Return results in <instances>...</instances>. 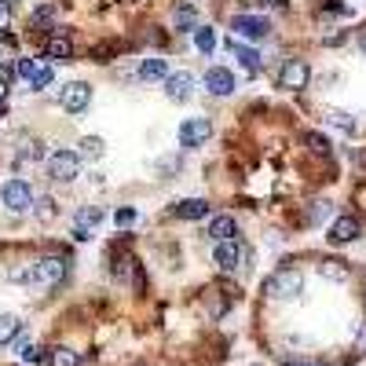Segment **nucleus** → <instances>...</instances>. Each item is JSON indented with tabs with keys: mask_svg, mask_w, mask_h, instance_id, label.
Wrapping results in <instances>:
<instances>
[{
	"mask_svg": "<svg viewBox=\"0 0 366 366\" xmlns=\"http://www.w3.org/2000/svg\"><path fill=\"white\" fill-rule=\"evenodd\" d=\"M264 293L271 300H293L304 293V274H300L297 268H279L271 274V279L264 282Z\"/></svg>",
	"mask_w": 366,
	"mask_h": 366,
	"instance_id": "nucleus-1",
	"label": "nucleus"
},
{
	"mask_svg": "<svg viewBox=\"0 0 366 366\" xmlns=\"http://www.w3.org/2000/svg\"><path fill=\"white\" fill-rule=\"evenodd\" d=\"M48 176L55 183H73L81 176V154L77 150H55L48 158Z\"/></svg>",
	"mask_w": 366,
	"mask_h": 366,
	"instance_id": "nucleus-2",
	"label": "nucleus"
},
{
	"mask_svg": "<svg viewBox=\"0 0 366 366\" xmlns=\"http://www.w3.org/2000/svg\"><path fill=\"white\" fill-rule=\"evenodd\" d=\"M311 81V67H308V59H286L282 62V70H279V88L282 92H300V88H308Z\"/></svg>",
	"mask_w": 366,
	"mask_h": 366,
	"instance_id": "nucleus-3",
	"label": "nucleus"
},
{
	"mask_svg": "<svg viewBox=\"0 0 366 366\" xmlns=\"http://www.w3.org/2000/svg\"><path fill=\"white\" fill-rule=\"evenodd\" d=\"M0 202H4L8 213H26V209H33V191L26 180H8L4 187H0Z\"/></svg>",
	"mask_w": 366,
	"mask_h": 366,
	"instance_id": "nucleus-4",
	"label": "nucleus"
},
{
	"mask_svg": "<svg viewBox=\"0 0 366 366\" xmlns=\"http://www.w3.org/2000/svg\"><path fill=\"white\" fill-rule=\"evenodd\" d=\"M209 139H213V121H209V117H187V121L180 125V147L183 150H194Z\"/></svg>",
	"mask_w": 366,
	"mask_h": 366,
	"instance_id": "nucleus-5",
	"label": "nucleus"
},
{
	"mask_svg": "<svg viewBox=\"0 0 366 366\" xmlns=\"http://www.w3.org/2000/svg\"><path fill=\"white\" fill-rule=\"evenodd\" d=\"M88 103H92V88L85 81H70V85L59 88V107L67 114H85Z\"/></svg>",
	"mask_w": 366,
	"mask_h": 366,
	"instance_id": "nucleus-6",
	"label": "nucleus"
},
{
	"mask_svg": "<svg viewBox=\"0 0 366 366\" xmlns=\"http://www.w3.org/2000/svg\"><path fill=\"white\" fill-rule=\"evenodd\" d=\"M231 30H234V37H242V41H264L271 26H268V19H260V15H234Z\"/></svg>",
	"mask_w": 366,
	"mask_h": 366,
	"instance_id": "nucleus-7",
	"label": "nucleus"
},
{
	"mask_svg": "<svg viewBox=\"0 0 366 366\" xmlns=\"http://www.w3.org/2000/svg\"><path fill=\"white\" fill-rule=\"evenodd\" d=\"M62 279H67V256L37 260V282H41V286H59Z\"/></svg>",
	"mask_w": 366,
	"mask_h": 366,
	"instance_id": "nucleus-8",
	"label": "nucleus"
},
{
	"mask_svg": "<svg viewBox=\"0 0 366 366\" xmlns=\"http://www.w3.org/2000/svg\"><path fill=\"white\" fill-rule=\"evenodd\" d=\"M205 92H209V96H220V99L231 96V92H234V73L224 70V67H209L205 70Z\"/></svg>",
	"mask_w": 366,
	"mask_h": 366,
	"instance_id": "nucleus-9",
	"label": "nucleus"
},
{
	"mask_svg": "<svg viewBox=\"0 0 366 366\" xmlns=\"http://www.w3.org/2000/svg\"><path fill=\"white\" fill-rule=\"evenodd\" d=\"M359 220L356 216H337L333 224H330V234H326V238L330 242H337V245H348V242H356L359 238Z\"/></svg>",
	"mask_w": 366,
	"mask_h": 366,
	"instance_id": "nucleus-10",
	"label": "nucleus"
},
{
	"mask_svg": "<svg viewBox=\"0 0 366 366\" xmlns=\"http://www.w3.org/2000/svg\"><path fill=\"white\" fill-rule=\"evenodd\" d=\"M99 220H103V209L99 205H85L81 213L73 216V238H92V231L99 227Z\"/></svg>",
	"mask_w": 366,
	"mask_h": 366,
	"instance_id": "nucleus-11",
	"label": "nucleus"
},
{
	"mask_svg": "<svg viewBox=\"0 0 366 366\" xmlns=\"http://www.w3.org/2000/svg\"><path fill=\"white\" fill-rule=\"evenodd\" d=\"M165 96L173 99V103H187L194 96V77L191 73H173L165 81Z\"/></svg>",
	"mask_w": 366,
	"mask_h": 366,
	"instance_id": "nucleus-12",
	"label": "nucleus"
},
{
	"mask_svg": "<svg viewBox=\"0 0 366 366\" xmlns=\"http://www.w3.org/2000/svg\"><path fill=\"white\" fill-rule=\"evenodd\" d=\"M213 260H216V268L220 271H234L238 268V260H242V250H238V242H216V250H213Z\"/></svg>",
	"mask_w": 366,
	"mask_h": 366,
	"instance_id": "nucleus-13",
	"label": "nucleus"
},
{
	"mask_svg": "<svg viewBox=\"0 0 366 366\" xmlns=\"http://www.w3.org/2000/svg\"><path fill=\"white\" fill-rule=\"evenodd\" d=\"M234 234H238V224H234V216L220 213V216L209 220V238H213V242H231Z\"/></svg>",
	"mask_w": 366,
	"mask_h": 366,
	"instance_id": "nucleus-14",
	"label": "nucleus"
},
{
	"mask_svg": "<svg viewBox=\"0 0 366 366\" xmlns=\"http://www.w3.org/2000/svg\"><path fill=\"white\" fill-rule=\"evenodd\" d=\"M173 213H176L180 220H202V216L213 213V205H209L205 198H183V202H176Z\"/></svg>",
	"mask_w": 366,
	"mask_h": 366,
	"instance_id": "nucleus-15",
	"label": "nucleus"
},
{
	"mask_svg": "<svg viewBox=\"0 0 366 366\" xmlns=\"http://www.w3.org/2000/svg\"><path fill=\"white\" fill-rule=\"evenodd\" d=\"M44 55L51 62H70L73 55V44H70V37H62V33H51L48 37V44H44Z\"/></svg>",
	"mask_w": 366,
	"mask_h": 366,
	"instance_id": "nucleus-16",
	"label": "nucleus"
},
{
	"mask_svg": "<svg viewBox=\"0 0 366 366\" xmlns=\"http://www.w3.org/2000/svg\"><path fill=\"white\" fill-rule=\"evenodd\" d=\"M139 77L143 81H168V59H162V55H150V59H143L139 62Z\"/></svg>",
	"mask_w": 366,
	"mask_h": 366,
	"instance_id": "nucleus-17",
	"label": "nucleus"
},
{
	"mask_svg": "<svg viewBox=\"0 0 366 366\" xmlns=\"http://www.w3.org/2000/svg\"><path fill=\"white\" fill-rule=\"evenodd\" d=\"M231 51H234V59H238V67H242L245 73H260V55H256L253 48H245L238 37L231 41Z\"/></svg>",
	"mask_w": 366,
	"mask_h": 366,
	"instance_id": "nucleus-18",
	"label": "nucleus"
},
{
	"mask_svg": "<svg viewBox=\"0 0 366 366\" xmlns=\"http://www.w3.org/2000/svg\"><path fill=\"white\" fill-rule=\"evenodd\" d=\"M48 366H81V351H73L67 345H55V348H48Z\"/></svg>",
	"mask_w": 366,
	"mask_h": 366,
	"instance_id": "nucleus-19",
	"label": "nucleus"
},
{
	"mask_svg": "<svg viewBox=\"0 0 366 366\" xmlns=\"http://www.w3.org/2000/svg\"><path fill=\"white\" fill-rule=\"evenodd\" d=\"M194 48H198L202 55H213L220 48V37H216L213 26H198V30H194Z\"/></svg>",
	"mask_w": 366,
	"mask_h": 366,
	"instance_id": "nucleus-20",
	"label": "nucleus"
},
{
	"mask_svg": "<svg viewBox=\"0 0 366 366\" xmlns=\"http://www.w3.org/2000/svg\"><path fill=\"white\" fill-rule=\"evenodd\" d=\"M51 81H55V70H51V62L37 59V67H33V73H30V88L41 92V88H48Z\"/></svg>",
	"mask_w": 366,
	"mask_h": 366,
	"instance_id": "nucleus-21",
	"label": "nucleus"
},
{
	"mask_svg": "<svg viewBox=\"0 0 366 366\" xmlns=\"http://www.w3.org/2000/svg\"><path fill=\"white\" fill-rule=\"evenodd\" d=\"M319 274H322V279H333V282H348V264H345V260H322V264H319Z\"/></svg>",
	"mask_w": 366,
	"mask_h": 366,
	"instance_id": "nucleus-22",
	"label": "nucleus"
},
{
	"mask_svg": "<svg viewBox=\"0 0 366 366\" xmlns=\"http://www.w3.org/2000/svg\"><path fill=\"white\" fill-rule=\"evenodd\" d=\"M103 150H107V143H103L99 136H85L81 139V162H99Z\"/></svg>",
	"mask_w": 366,
	"mask_h": 366,
	"instance_id": "nucleus-23",
	"label": "nucleus"
},
{
	"mask_svg": "<svg viewBox=\"0 0 366 366\" xmlns=\"http://www.w3.org/2000/svg\"><path fill=\"white\" fill-rule=\"evenodd\" d=\"M19 330H22L19 315H0V348L15 341V337H19Z\"/></svg>",
	"mask_w": 366,
	"mask_h": 366,
	"instance_id": "nucleus-24",
	"label": "nucleus"
},
{
	"mask_svg": "<svg viewBox=\"0 0 366 366\" xmlns=\"http://www.w3.org/2000/svg\"><path fill=\"white\" fill-rule=\"evenodd\" d=\"M326 121H330L333 128H341V132H356V128H359V121H356V117H351L348 110H330V114H326Z\"/></svg>",
	"mask_w": 366,
	"mask_h": 366,
	"instance_id": "nucleus-25",
	"label": "nucleus"
},
{
	"mask_svg": "<svg viewBox=\"0 0 366 366\" xmlns=\"http://www.w3.org/2000/svg\"><path fill=\"white\" fill-rule=\"evenodd\" d=\"M19 359L22 363H41V359H48V351L33 341H19Z\"/></svg>",
	"mask_w": 366,
	"mask_h": 366,
	"instance_id": "nucleus-26",
	"label": "nucleus"
},
{
	"mask_svg": "<svg viewBox=\"0 0 366 366\" xmlns=\"http://www.w3.org/2000/svg\"><path fill=\"white\" fill-rule=\"evenodd\" d=\"M300 139L308 143V150H311V154H330V150H333V143L326 139V136H319V132H304Z\"/></svg>",
	"mask_w": 366,
	"mask_h": 366,
	"instance_id": "nucleus-27",
	"label": "nucleus"
},
{
	"mask_svg": "<svg viewBox=\"0 0 366 366\" xmlns=\"http://www.w3.org/2000/svg\"><path fill=\"white\" fill-rule=\"evenodd\" d=\"M176 26L180 30H198V15H194V8H176Z\"/></svg>",
	"mask_w": 366,
	"mask_h": 366,
	"instance_id": "nucleus-28",
	"label": "nucleus"
},
{
	"mask_svg": "<svg viewBox=\"0 0 366 366\" xmlns=\"http://www.w3.org/2000/svg\"><path fill=\"white\" fill-rule=\"evenodd\" d=\"M41 139H30V143H22V150H19V165H26V162H37L41 158Z\"/></svg>",
	"mask_w": 366,
	"mask_h": 366,
	"instance_id": "nucleus-29",
	"label": "nucleus"
},
{
	"mask_svg": "<svg viewBox=\"0 0 366 366\" xmlns=\"http://www.w3.org/2000/svg\"><path fill=\"white\" fill-rule=\"evenodd\" d=\"M51 19H55V8H51V4H44V8L33 11V26H48Z\"/></svg>",
	"mask_w": 366,
	"mask_h": 366,
	"instance_id": "nucleus-30",
	"label": "nucleus"
},
{
	"mask_svg": "<svg viewBox=\"0 0 366 366\" xmlns=\"http://www.w3.org/2000/svg\"><path fill=\"white\" fill-rule=\"evenodd\" d=\"M132 220H136V209H117V213H114V224L117 227H128Z\"/></svg>",
	"mask_w": 366,
	"mask_h": 366,
	"instance_id": "nucleus-31",
	"label": "nucleus"
},
{
	"mask_svg": "<svg viewBox=\"0 0 366 366\" xmlns=\"http://www.w3.org/2000/svg\"><path fill=\"white\" fill-rule=\"evenodd\" d=\"M37 216H41V220H51V216H55V202H51V198H41V202H37Z\"/></svg>",
	"mask_w": 366,
	"mask_h": 366,
	"instance_id": "nucleus-32",
	"label": "nucleus"
},
{
	"mask_svg": "<svg viewBox=\"0 0 366 366\" xmlns=\"http://www.w3.org/2000/svg\"><path fill=\"white\" fill-rule=\"evenodd\" d=\"M11 22V0H0V30H8Z\"/></svg>",
	"mask_w": 366,
	"mask_h": 366,
	"instance_id": "nucleus-33",
	"label": "nucleus"
},
{
	"mask_svg": "<svg viewBox=\"0 0 366 366\" xmlns=\"http://www.w3.org/2000/svg\"><path fill=\"white\" fill-rule=\"evenodd\" d=\"M260 4H264V8H274V11H282V8H286V0H260Z\"/></svg>",
	"mask_w": 366,
	"mask_h": 366,
	"instance_id": "nucleus-34",
	"label": "nucleus"
},
{
	"mask_svg": "<svg viewBox=\"0 0 366 366\" xmlns=\"http://www.w3.org/2000/svg\"><path fill=\"white\" fill-rule=\"evenodd\" d=\"M8 99V77H0V103Z\"/></svg>",
	"mask_w": 366,
	"mask_h": 366,
	"instance_id": "nucleus-35",
	"label": "nucleus"
},
{
	"mask_svg": "<svg viewBox=\"0 0 366 366\" xmlns=\"http://www.w3.org/2000/svg\"><path fill=\"white\" fill-rule=\"evenodd\" d=\"M359 48H363V51H366V30H363V33H359Z\"/></svg>",
	"mask_w": 366,
	"mask_h": 366,
	"instance_id": "nucleus-36",
	"label": "nucleus"
}]
</instances>
